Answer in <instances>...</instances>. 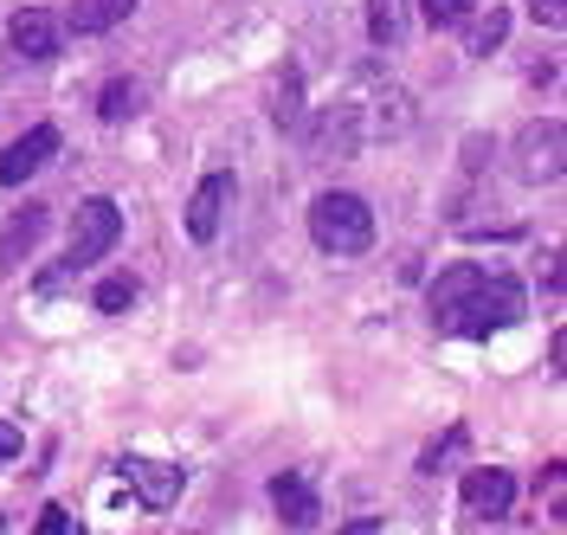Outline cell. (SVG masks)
Masks as SVG:
<instances>
[{
  "instance_id": "obj_26",
  "label": "cell",
  "mask_w": 567,
  "mask_h": 535,
  "mask_svg": "<svg viewBox=\"0 0 567 535\" xmlns=\"http://www.w3.org/2000/svg\"><path fill=\"white\" fill-rule=\"evenodd\" d=\"M65 535H84V529H65Z\"/></svg>"
},
{
  "instance_id": "obj_12",
  "label": "cell",
  "mask_w": 567,
  "mask_h": 535,
  "mask_svg": "<svg viewBox=\"0 0 567 535\" xmlns=\"http://www.w3.org/2000/svg\"><path fill=\"white\" fill-rule=\"evenodd\" d=\"M39 239H45V207H39V200H27L20 214L7 219V233H0V271H20V265L33 258Z\"/></svg>"
},
{
  "instance_id": "obj_23",
  "label": "cell",
  "mask_w": 567,
  "mask_h": 535,
  "mask_svg": "<svg viewBox=\"0 0 567 535\" xmlns=\"http://www.w3.org/2000/svg\"><path fill=\"white\" fill-rule=\"evenodd\" d=\"M458 445H464V432H452L445 445H432V452H425V459H420V471H425V477H439V471H445V459H452Z\"/></svg>"
},
{
  "instance_id": "obj_5",
  "label": "cell",
  "mask_w": 567,
  "mask_h": 535,
  "mask_svg": "<svg viewBox=\"0 0 567 535\" xmlns=\"http://www.w3.org/2000/svg\"><path fill=\"white\" fill-rule=\"evenodd\" d=\"M567 168V123L561 116H542L523 130V143H516V181H529V187H548V181H561Z\"/></svg>"
},
{
  "instance_id": "obj_11",
  "label": "cell",
  "mask_w": 567,
  "mask_h": 535,
  "mask_svg": "<svg viewBox=\"0 0 567 535\" xmlns=\"http://www.w3.org/2000/svg\"><path fill=\"white\" fill-rule=\"evenodd\" d=\"M226 207H233V175H207L200 187H194V200H187V239H194V246L219 239Z\"/></svg>"
},
{
  "instance_id": "obj_19",
  "label": "cell",
  "mask_w": 567,
  "mask_h": 535,
  "mask_svg": "<svg viewBox=\"0 0 567 535\" xmlns=\"http://www.w3.org/2000/svg\"><path fill=\"white\" fill-rule=\"evenodd\" d=\"M503 39H509V7H491L484 20H471V52H477V59H491Z\"/></svg>"
},
{
  "instance_id": "obj_13",
  "label": "cell",
  "mask_w": 567,
  "mask_h": 535,
  "mask_svg": "<svg viewBox=\"0 0 567 535\" xmlns=\"http://www.w3.org/2000/svg\"><path fill=\"white\" fill-rule=\"evenodd\" d=\"M123 477H136V491L148 510H168L181 497V464H155V459H123Z\"/></svg>"
},
{
  "instance_id": "obj_8",
  "label": "cell",
  "mask_w": 567,
  "mask_h": 535,
  "mask_svg": "<svg viewBox=\"0 0 567 535\" xmlns=\"http://www.w3.org/2000/svg\"><path fill=\"white\" fill-rule=\"evenodd\" d=\"M368 148V123H361V110H354V97H336V104L317 116V155H361Z\"/></svg>"
},
{
  "instance_id": "obj_21",
  "label": "cell",
  "mask_w": 567,
  "mask_h": 535,
  "mask_svg": "<svg viewBox=\"0 0 567 535\" xmlns=\"http://www.w3.org/2000/svg\"><path fill=\"white\" fill-rule=\"evenodd\" d=\"M420 13L432 27H464L471 20V0H420Z\"/></svg>"
},
{
  "instance_id": "obj_24",
  "label": "cell",
  "mask_w": 567,
  "mask_h": 535,
  "mask_svg": "<svg viewBox=\"0 0 567 535\" xmlns=\"http://www.w3.org/2000/svg\"><path fill=\"white\" fill-rule=\"evenodd\" d=\"M71 523H65V503H45L39 510V523H33V535H65Z\"/></svg>"
},
{
  "instance_id": "obj_4",
  "label": "cell",
  "mask_w": 567,
  "mask_h": 535,
  "mask_svg": "<svg viewBox=\"0 0 567 535\" xmlns=\"http://www.w3.org/2000/svg\"><path fill=\"white\" fill-rule=\"evenodd\" d=\"M349 97H354V110H361V123H368V143L400 136V130L413 123V97H406V84H393V78H381V72H361Z\"/></svg>"
},
{
  "instance_id": "obj_25",
  "label": "cell",
  "mask_w": 567,
  "mask_h": 535,
  "mask_svg": "<svg viewBox=\"0 0 567 535\" xmlns=\"http://www.w3.org/2000/svg\"><path fill=\"white\" fill-rule=\"evenodd\" d=\"M27 452V439H20V426H0V464H13Z\"/></svg>"
},
{
  "instance_id": "obj_6",
  "label": "cell",
  "mask_w": 567,
  "mask_h": 535,
  "mask_svg": "<svg viewBox=\"0 0 567 535\" xmlns=\"http://www.w3.org/2000/svg\"><path fill=\"white\" fill-rule=\"evenodd\" d=\"M491 271L484 265H471V258H458V265H445L439 278H432V290H425V310H432V322L452 336L458 329V317H464V303L477 297V285H484Z\"/></svg>"
},
{
  "instance_id": "obj_3",
  "label": "cell",
  "mask_w": 567,
  "mask_h": 535,
  "mask_svg": "<svg viewBox=\"0 0 567 535\" xmlns=\"http://www.w3.org/2000/svg\"><path fill=\"white\" fill-rule=\"evenodd\" d=\"M523 303H529V290L516 285V278H484L477 285V297L464 303V317H458V329L452 336H471V342H484V336H503L509 322H523Z\"/></svg>"
},
{
  "instance_id": "obj_10",
  "label": "cell",
  "mask_w": 567,
  "mask_h": 535,
  "mask_svg": "<svg viewBox=\"0 0 567 535\" xmlns=\"http://www.w3.org/2000/svg\"><path fill=\"white\" fill-rule=\"evenodd\" d=\"M509 503H516V477H509L503 464H477V471L464 477V510H471V516L496 523V516H509Z\"/></svg>"
},
{
  "instance_id": "obj_7",
  "label": "cell",
  "mask_w": 567,
  "mask_h": 535,
  "mask_svg": "<svg viewBox=\"0 0 567 535\" xmlns=\"http://www.w3.org/2000/svg\"><path fill=\"white\" fill-rule=\"evenodd\" d=\"M7 39H13V52H20V59L52 65V59L65 52V20H52L45 7H20V13H13V27H7Z\"/></svg>"
},
{
  "instance_id": "obj_15",
  "label": "cell",
  "mask_w": 567,
  "mask_h": 535,
  "mask_svg": "<svg viewBox=\"0 0 567 535\" xmlns=\"http://www.w3.org/2000/svg\"><path fill=\"white\" fill-rule=\"evenodd\" d=\"M413 33V0H368V39L381 52H400Z\"/></svg>"
},
{
  "instance_id": "obj_17",
  "label": "cell",
  "mask_w": 567,
  "mask_h": 535,
  "mask_svg": "<svg viewBox=\"0 0 567 535\" xmlns=\"http://www.w3.org/2000/svg\"><path fill=\"white\" fill-rule=\"evenodd\" d=\"M136 110H142V84L136 78H110L104 91H97V116H104V123H130Z\"/></svg>"
},
{
  "instance_id": "obj_2",
  "label": "cell",
  "mask_w": 567,
  "mask_h": 535,
  "mask_svg": "<svg viewBox=\"0 0 567 535\" xmlns=\"http://www.w3.org/2000/svg\"><path fill=\"white\" fill-rule=\"evenodd\" d=\"M123 239V214H116V200L104 194H91V200H78V214H71V251H65V271H91L97 258H110Z\"/></svg>"
},
{
  "instance_id": "obj_20",
  "label": "cell",
  "mask_w": 567,
  "mask_h": 535,
  "mask_svg": "<svg viewBox=\"0 0 567 535\" xmlns=\"http://www.w3.org/2000/svg\"><path fill=\"white\" fill-rule=\"evenodd\" d=\"M91 303H97L104 317H123V310L136 303V278H104V285H97V297H91Z\"/></svg>"
},
{
  "instance_id": "obj_18",
  "label": "cell",
  "mask_w": 567,
  "mask_h": 535,
  "mask_svg": "<svg viewBox=\"0 0 567 535\" xmlns=\"http://www.w3.org/2000/svg\"><path fill=\"white\" fill-rule=\"evenodd\" d=\"M271 123L278 130H303V78H297V65H284V78H278V104H271Z\"/></svg>"
},
{
  "instance_id": "obj_22",
  "label": "cell",
  "mask_w": 567,
  "mask_h": 535,
  "mask_svg": "<svg viewBox=\"0 0 567 535\" xmlns=\"http://www.w3.org/2000/svg\"><path fill=\"white\" fill-rule=\"evenodd\" d=\"M529 20L535 27H548V33H561L567 27V0H529Z\"/></svg>"
},
{
  "instance_id": "obj_9",
  "label": "cell",
  "mask_w": 567,
  "mask_h": 535,
  "mask_svg": "<svg viewBox=\"0 0 567 535\" xmlns=\"http://www.w3.org/2000/svg\"><path fill=\"white\" fill-rule=\"evenodd\" d=\"M52 155H59V130H52V123H33L20 143L0 155V181H7V187H27V181H33Z\"/></svg>"
},
{
  "instance_id": "obj_14",
  "label": "cell",
  "mask_w": 567,
  "mask_h": 535,
  "mask_svg": "<svg viewBox=\"0 0 567 535\" xmlns=\"http://www.w3.org/2000/svg\"><path fill=\"white\" fill-rule=\"evenodd\" d=\"M271 503H278L284 523H297V529H310V523L322 516V503H317V491H310V477H297V471H278V477H271Z\"/></svg>"
},
{
  "instance_id": "obj_16",
  "label": "cell",
  "mask_w": 567,
  "mask_h": 535,
  "mask_svg": "<svg viewBox=\"0 0 567 535\" xmlns=\"http://www.w3.org/2000/svg\"><path fill=\"white\" fill-rule=\"evenodd\" d=\"M136 13V0H71L65 27L71 33H110V27H123Z\"/></svg>"
},
{
  "instance_id": "obj_1",
  "label": "cell",
  "mask_w": 567,
  "mask_h": 535,
  "mask_svg": "<svg viewBox=\"0 0 567 535\" xmlns=\"http://www.w3.org/2000/svg\"><path fill=\"white\" fill-rule=\"evenodd\" d=\"M310 239H317L329 258H361L374 246V207L349 194V187H329L310 200Z\"/></svg>"
}]
</instances>
